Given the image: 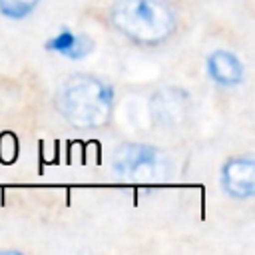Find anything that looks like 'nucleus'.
I'll return each mask as SVG.
<instances>
[{"instance_id":"obj_1","label":"nucleus","mask_w":255,"mask_h":255,"mask_svg":"<svg viewBox=\"0 0 255 255\" xmlns=\"http://www.w3.org/2000/svg\"><path fill=\"white\" fill-rule=\"evenodd\" d=\"M108 22L126 40L153 48L173 38L179 18L169 0H112Z\"/></svg>"},{"instance_id":"obj_2","label":"nucleus","mask_w":255,"mask_h":255,"mask_svg":"<svg viewBox=\"0 0 255 255\" xmlns=\"http://www.w3.org/2000/svg\"><path fill=\"white\" fill-rule=\"evenodd\" d=\"M114 88L92 74H74L58 90L62 118L76 129H100L112 120Z\"/></svg>"},{"instance_id":"obj_3","label":"nucleus","mask_w":255,"mask_h":255,"mask_svg":"<svg viewBox=\"0 0 255 255\" xmlns=\"http://www.w3.org/2000/svg\"><path fill=\"white\" fill-rule=\"evenodd\" d=\"M112 167L120 177L141 181L165 175V159L159 149L145 143H124L116 149Z\"/></svg>"},{"instance_id":"obj_4","label":"nucleus","mask_w":255,"mask_h":255,"mask_svg":"<svg viewBox=\"0 0 255 255\" xmlns=\"http://www.w3.org/2000/svg\"><path fill=\"white\" fill-rule=\"evenodd\" d=\"M221 187L233 199L255 195V159L251 155L229 157L221 167Z\"/></svg>"},{"instance_id":"obj_5","label":"nucleus","mask_w":255,"mask_h":255,"mask_svg":"<svg viewBox=\"0 0 255 255\" xmlns=\"http://www.w3.org/2000/svg\"><path fill=\"white\" fill-rule=\"evenodd\" d=\"M205 70L207 76L223 88H233L239 86L243 82L245 76V68L243 62L237 54H233L231 50H213L207 60H205Z\"/></svg>"},{"instance_id":"obj_6","label":"nucleus","mask_w":255,"mask_h":255,"mask_svg":"<svg viewBox=\"0 0 255 255\" xmlns=\"http://www.w3.org/2000/svg\"><path fill=\"white\" fill-rule=\"evenodd\" d=\"M94 48H96V42L88 34H84V32L78 34V32H74L70 28H62L56 36H52L46 42V50L62 54V56H66L70 60H82Z\"/></svg>"},{"instance_id":"obj_7","label":"nucleus","mask_w":255,"mask_h":255,"mask_svg":"<svg viewBox=\"0 0 255 255\" xmlns=\"http://www.w3.org/2000/svg\"><path fill=\"white\" fill-rule=\"evenodd\" d=\"M40 0H0V14L10 20H24L30 16Z\"/></svg>"}]
</instances>
